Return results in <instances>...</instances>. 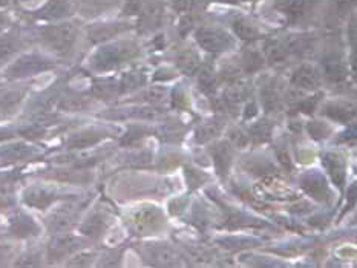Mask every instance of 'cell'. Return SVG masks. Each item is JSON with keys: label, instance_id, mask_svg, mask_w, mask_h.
<instances>
[{"label": "cell", "instance_id": "obj_1", "mask_svg": "<svg viewBox=\"0 0 357 268\" xmlns=\"http://www.w3.org/2000/svg\"><path fill=\"white\" fill-rule=\"evenodd\" d=\"M137 52V48L129 42H117V43H109L100 48L94 57L91 60V65L94 69H98V71H103V69H111L114 66H117L123 61L129 60L130 57H134Z\"/></svg>", "mask_w": 357, "mask_h": 268}, {"label": "cell", "instance_id": "obj_2", "mask_svg": "<svg viewBox=\"0 0 357 268\" xmlns=\"http://www.w3.org/2000/svg\"><path fill=\"white\" fill-rule=\"evenodd\" d=\"M77 37V26L74 23H57V25L45 26L42 29V38L46 45L56 52L65 56L71 51Z\"/></svg>", "mask_w": 357, "mask_h": 268}, {"label": "cell", "instance_id": "obj_3", "mask_svg": "<svg viewBox=\"0 0 357 268\" xmlns=\"http://www.w3.org/2000/svg\"><path fill=\"white\" fill-rule=\"evenodd\" d=\"M50 68H52V65L48 58L38 56V54H25L8 66L5 75L8 79H25V77L48 71Z\"/></svg>", "mask_w": 357, "mask_h": 268}, {"label": "cell", "instance_id": "obj_4", "mask_svg": "<svg viewBox=\"0 0 357 268\" xmlns=\"http://www.w3.org/2000/svg\"><path fill=\"white\" fill-rule=\"evenodd\" d=\"M195 38L201 48L208 52H222L234 46V37L226 29L218 26H203L195 33Z\"/></svg>", "mask_w": 357, "mask_h": 268}, {"label": "cell", "instance_id": "obj_5", "mask_svg": "<svg viewBox=\"0 0 357 268\" xmlns=\"http://www.w3.org/2000/svg\"><path fill=\"white\" fill-rule=\"evenodd\" d=\"M294 86L302 88V89H314L319 86L321 83V75L317 74L316 69L313 66L304 65L299 69H296V72L293 74L291 79Z\"/></svg>", "mask_w": 357, "mask_h": 268}, {"label": "cell", "instance_id": "obj_6", "mask_svg": "<svg viewBox=\"0 0 357 268\" xmlns=\"http://www.w3.org/2000/svg\"><path fill=\"white\" fill-rule=\"evenodd\" d=\"M160 224V212L157 209H143L135 213L134 226L138 233L153 232Z\"/></svg>", "mask_w": 357, "mask_h": 268}, {"label": "cell", "instance_id": "obj_7", "mask_svg": "<svg viewBox=\"0 0 357 268\" xmlns=\"http://www.w3.org/2000/svg\"><path fill=\"white\" fill-rule=\"evenodd\" d=\"M69 13H71V5H69L68 0H50V2L37 13V17L45 20H59L66 17Z\"/></svg>", "mask_w": 357, "mask_h": 268}, {"label": "cell", "instance_id": "obj_8", "mask_svg": "<svg viewBox=\"0 0 357 268\" xmlns=\"http://www.w3.org/2000/svg\"><path fill=\"white\" fill-rule=\"evenodd\" d=\"M23 201L37 209H46L54 201V194L42 187H31L23 194Z\"/></svg>", "mask_w": 357, "mask_h": 268}, {"label": "cell", "instance_id": "obj_9", "mask_svg": "<svg viewBox=\"0 0 357 268\" xmlns=\"http://www.w3.org/2000/svg\"><path fill=\"white\" fill-rule=\"evenodd\" d=\"M77 247H79V241L73 236H57L50 245V258L51 259H60L63 258L68 253L74 251Z\"/></svg>", "mask_w": 357, "mask_h": 268}, {"label": "cell", "instance_id": "obj_10", "mask_svg": "<svg viewBox=\"0 0 357 268\" xmlns=\"http://www.w3.org/2000/svg\"><path fill=\"white\" fill-rule=\"evenodd\" d=\"M325 77L331 81H342L347 77V66L342 60L336 56H330L324 60Z\"/></svg>", "mask_w": 357, "mask_h": 268}, {"label": "cell", "instance_id": "obj_11", "mask_svg": "<svg viewBox=\"0 0 357 268\" xmlns=\"http://www.w3.org/2000/svg\"><path fill=\"white\" fill-rule=\"evenodd\" d=\"M10 230L14 236L23 237L36 235L38 232V227L36 226V222L33 219L26 216V214H17V216L11 219Z\"/></svg>", "mask_w": 357, "mask_h": 268}, {"label": "cell", "instance_id": "obj_12", "mask_svg": "<svg viewBox=\"0 0 357 268\" xmlns=\"http://www.w3.org/2000/svg\"><path fill=\"white\" fill-rule=\"evenodd\" d=\"M102 134L97 132V130H83L80 134H75L68 141V148L71 149H83L89 148V145L98 143L102 140Z\"/></svg>", "mask_w": 357, "mask_h": 268}, {"label": "cell", "instance_id": "obj_13", "mask_svg": "<svg viewBox=\"0 0 357 268\" xmlns=\"http://www.w3.org/2000/svg\"><path fill=\"white\" fill-rule=\"evenodd\" d=\"M325 166H327L328 172L331 173L335 182H337L340 186V184L344 182V178H345L344 161L340 159V157L336 155V153H328V155L325 157Z\"/></svg>", "mask_w": 357, "mask_h": 268}, {"label": "cell", "instance_id": "obj_14", "mask_svg": "<svg viewBox=\"0 0 357 268\" xmlns=\"http://www.w3.org/2000/svg\"><path fill=\"white\" fill-rule=\"evenodd\" d=\"M23 98V92L17 89H0V109L11 112L19 106Z\"/></svg>", "mask_w": 357, "mask_h": 268}, {"label": "cell", "instance_id": "obj_15", "mask_svg": "<svg viewBox=\"0 0 357 268\" xmlns=\"http://www.w3.org/2000/svg\"><path fill=\"white\" fill-rule=\"evenodd\" d=\"M33 150L25 144H11L0 150V158L5 161H17L29 157Z\"/></svg>", "mask_w": 357, "mask_h": 268}, {"label": "cell", "instance_id": "obj_16", "mask_svg": "<svg viewBox=\"0 0 357 268\" xmlns=\"http://www.w3.org/2000/svg\"><path fill=\"white\" fill-rule=\"evenodd\" d=\"M178 68L181 69L184 74H195L199 68L198 56L193 51H184L178 56Z\"/></svg>", "mask_w": 357, "mask_h": 268}, {"label": "cell", "instance_id": "obj_17", "mask_svg": "<svg viewBox=\"0 0 357 268\" xmlns=\"http://www.w3.org/2000/svg\"><path fill=\"white\" fill-rule=\"evenodd\" d=\"M304 0H278V8L289 17H299L304 11Z\"/></svg>", "mask_w": 357, "mask_h": 268}, {"label": "cell", "instance_id": "obj_18", "mask_svg": "<svg viewBox=\"0 0 357 268\" xmlns=\"http://www.w3.org/2000/svg\"><path fill=\"white\" fill-rule=\"evenodd\" d=\"M105 230V219L100 214L91 216L82 227V232L88 236H98Z\"/></svg>", "mask_w": 357, "mask_h": 268}, {"label": "cell", "instance_id": "obj_19", "mask_svg": "<svg viewBox=\"0 0 357 268\" xmlns=\"http://www.w3.org/2000/svg\"><path fill=\"white\" fill-rule=\"evenodd\" d=\"M327 115L328 117H331L333 120H337V121H348L350 120L353 115H354V111L350 109L348 106H344V104H330L327 107Z\"/></svg>", "mask_w": 357, "mask_h": 268}, {"label": "cell", "instance_id": "obj_20", "mask_svg": "<svg viewBox=\"0 0 357 268\" xmlns=\"http://www.w3.org/2000/svg\"><path fill=\"white\" fill-rule=\"evenodd\" d=\"M235 31L241 38H244V40H252V38L258 37V29L245 20L235 22Z\"/></svg>", "mask_w": 357, "mask_h": 268}, {"label": "cell", "instance_id": "obj_21", "mask_svg": "<svg viewBox=\"0 0 357 268\" xmlns=\"http://www.w3.org/2000/svg\"><path fill=\"white\" fill-rule=\"evenodd\" d=\"M17 49V43H15V38H11L10 36L0 37V60L8 58L11 54Z\"/></svg>", "mask_w": 357, "mask_h": 268}, {"label": "cell", "instance_id": "obj_22", "mask_svg": "<svg viewBox=\"0 0 357 268\" xmlns=\"http://www.w3.org/2000/svg\"><path fill=\"white\" fill-rule=\"evenodd\" d=\"M244 61H245V65L248 68V71H255V69H258L261 66L262 58H261V56L256 51H248L245 54Z\"/></svg>", "mask_w": 357, "mask_h": 268}, {"label": "cell", "instance_id": "obj_23", "mask_svg": "<svg viewBox=\"0 0 357 268\" xmlns=\"http://www.w3.org/2000/svg\"><path fill=\"white\" fill-rule=\"evenodd\" d=\"M43 134V129L38 126H29L26 129H22V135H25L28 138H37Z\"/></svg>", "mask_w": 357, "mask_h": 268}, {"label": "cell", "instance_id": "obj_24", "mask_svg": "<svg viewBox=\"0 0 357 268\" xmlns=\"http://www.w3.org/2000/svg\"><path fill=\"white\" fill-rule=\"evenodd\" d=\"M331 2L335 3L339 8V10H342V8L350 6L354 2V0H331Z\"/></svg>", "mask_w": 357, "mask_h": 268}, {"label": "cell", "instance_id": "obj_25", "mask_svg": "<svg viewBox=\"0 0 357 268\" xmlns=\"http://www.w3.org/2000/svg\"><path fill=\"white\" fill-rule=\"evenodd\" d=\"M5 23H6L5 17H3V15H0V29H2V28L5 26Z\"/></svg>", "mask_w": 357, "mask_h": 268}, {"label": "cell", "instance_id": "obj_26", "mask_svg": "<svg viewBox=\"0 0 357 268\" xmlns=\"http://www.w3.org/2000/svg\"><path fill=\"white\" fill-rule=\"evenodd\" d=\"M222 2H230V3H238V2H243V0H222Z\"/></svg>", "mask_w": 357, "mask_h": 268}, {"label": "cell", "instance_id": "obj_27", "mask_svg": "<svg viewBox=\"0 0 357 268\" xmlns=\"http://www.w3.org/2000/svg\"><path fill=\"white\" fill-rule=\"evenodd\" d=\"M0 5H2V6L8 5V0H0Z\"/></svg>", "mask_w": 357, "mask_h": 268}, {"label": "cell", "instance_id": "obj_28", "mask_svg": "<svg viewBox=\"0 0 357 268\" xmlns=\"http://www.w3.org/2000/svg\"><path fill=\"white\" fill-rule=\"evenodd\" d=\"M2 190H3V187H2V186H0V191H2Z\"/></svg>", "mask_w": 357, "mask_h": 268}]
</instances>
